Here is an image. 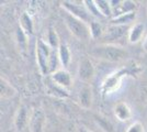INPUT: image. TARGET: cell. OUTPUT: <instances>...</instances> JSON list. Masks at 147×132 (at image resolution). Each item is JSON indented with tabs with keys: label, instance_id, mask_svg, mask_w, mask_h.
I'll list each match as a JSON object with an SVG mask.
<instances>
[{
	"label": "cell",
	"instance_id": "1",
	"mask_svg": "<svg viewBox=\"0 0 147 132\" xmlns=\"http://www.w3.org/2000/svg\"><path fill=\"white\" fill-rule=\"evenodd\" d=\"M58 58V53L56 50L52 49L47 42L43 39H38L36 42V62L40 72L46 75L49 73H54V67H56Z\"/></svg>",
	"mask_w": 147,
	"mask_h": 132
},
{
	"label": "cell",
	"instance_id": "2",
	"mask_svg": "<svg viewBox=\"0 0 147 132\" xmlns=\"http://www.w3.org/2000/svg\"><path fill=\"white\" fill-rule=\"evenodd\" d=\"M93 57L102 60L105 62L117 63L124 61L127 57V52L122 46L117 44H101L98 46H94L90 52Z\"/></svg>",
	"mask_w": 147,
	"mask_h": 132
},
{
	"label": "cell",
	"instance_id": "3",
	"mask_svg": "<svg viewBox=\"0 0 147 132\" xmlns=\"http://www.w3.org/2000/svg\"><path fill=\"white\" fill-rule=\"evenodd\" d=\"M63 18H64V23L66 24L69 32L75 38H77L80 41H87L91 38L90 26H88L86 22L74 17L73 14H70L65 10L63 12Z\"/></svg>",
	"mask_w": 147,
	"mask_h": 132
},
{
	"label": "cell",
	"instance_id": "4",
	"mask_svg": "<svg viewBox=\"0 0 147 132\" xmlns=\"http://www.w3.org/2000/svg\"><path fill=\"white\" fill-rule=\"evenodd\" d=\"M131 73L132 72L129 69V67H126V68L115 72V73L111 74L109 77H107L105 81L102 83V87H101L102 95L107 96V95H111L112 93H114L117 88L120 87L123 77L126 76L127 74H131Z\"/></svg>",
	"mask_w": 147,
	"mask_h": 132
},
{
	"label": "cell",
	"instance_id": "5",
	"mask_svg": "<svg viewBox=\"0 0 147 132\" xmlns=\"http://www.w3.org/2000/svg\"><path fill=\"white\" fill-rule=\"evenodd\" d=\"M61 6L65 11L73 14L74 17H76L78 19L82 20L84 22H87L90 20L91 13L88 11L85 5H80V3L78 5V3L71 2V1H64V2H61Z\"/></svg>",
	"mask_w": 147,
	"mask_h": 132
},
{
	"label": "cell",
	"instance_id": "6",
	"mask_svg": "<svg viewBox=\"0 0 147 132\" xmlns=\"http://www.w3.org/2000/svg\"><path fill=\"white\" fill-rule=\"evenodd\" d=\"M45 113L42 109L35 108L30 113L29 120V128L31 132H43V128L45 125Z\"/></svg>",
	"mask_w": 147,
	"mask_h": 132
},
{
	"label": "cell",
	"instance_id": "7",
	"mask_svg": "<svg viewBox=\"0 0 147 132\" xmlns=\"http://www.w3.org/2000/svg\"><path fill=\"white\" fill-rule=\"evenodd\" d=\"M93 76H94V66L91 60L88 57L82 58L78 66V78L81 82L89 83L92 81Z\"/></svg>",
	"mask_w": 147,
	"mask_h": 132
},
{
	"label": "cell",
	"instance_id": "8",
	"mask_svg": "<svg viewBox=\"0 0 147 132\" xmlns=\"http://www.w3.org/2000/svg\"><path fill=\"white\" fill-rule=\"evenodd\" d=\"M51 82H53L55 85H57L61 88H68L71 86V76L66 69H57L54 73L51 74L49 77Z\"/></svg>",
	"mask_w": 147,
	"mask_h": 132
},
{
	"label": "cell",
	"instance_id": "9",
	"mask_svg": "<svg viewBox=\"0 0 147 132\" xmlns=\"http://www.w3.org/2000/svg\"><path fill=\"white\" fill-rule=\"evenodd\" d=\"M129 29L127 25H110L107 31H104L103 35L105 39H109L110 41H120L123 39L126 34L129 35Z\"/></svg>",
	"mask_w": 147,
	"mask_h": 132
},
{
	"label": "cell",
	"instance_id": "10",
	"mask_svg": "<svg viewBox=\"0 0 147 132\" xmlns=\"http://www.w3.org/2000/svg\"><path fill=\"white\" fill-rule=\"evenodd\" d=\"M117 5H111L112 6V11H113V18L114 17H119L122 14H126V13L135 12L137 5L136 2L133 1H114Z\"/></svg>",
	"mask_w": 147,
	"mask_h": 132
},
{
	"label": "cell",
	"instance_id": "11",
	"mask_svg": "<svg viewBox=\"0 0 147 132\" xmlns=\"http://www.w3.org/2000/svg\"><path fill=\"white\" fill-rule=\"evenodd\" d=\"M30 114H28V109L25 106L21 105L19 107L18 111L14 117V127L18 131H23L26 127L29 126Z\"/></svg>",
	"mask_w": 147,
	"mask_h": 132
},
{
	"label": "cell",
	"instance_id": "12",
	"mask_svg": "<svg viewBox=\"0 0 147 132\" xmlns=\"http://www.w3.org/2000/svg\"><path fill=\"white\" fill-rule=\"evenodd\" d=\"M78 102L84 109H89L92 106V90L88 85H85L78 94Z\"/></svg>",
	"mask_w": 147,
	"mask_h": 132
},
{
	"label": "cell",
	"instance_id": "13",
	"mask_svg": "<svg viewBox=\"0 0 147 132\" xmlns=\"http://www.w3.org/2000/svg\"><path fill=\"white\" fill-rule=\"evenodd\" d=\"M113 110H114V116L120 121H127L132 117V112H131L129 107L127 106V104H125L123 101L117 102Z\"/></svg>",
	"mask_w": 147,
	"mask_h": 132
},
{
	"label": "cell",
	"instance_id": "14",
	"mask_svg": "<svg viewBox=\"0 0 147 132\" xmlns=\"http://www.w3.org/2000/svg\"><path fill=\"white\" fill-rule=\"evenodd\" d=\"M16 95H17V90L14 89V87L3 77H1L0 78V96H1V98L11 99Z\"/></svg>",
	"mask_w": 147,
	"mask_h": 132
},
{
	"label": "cell",
	"instance_id": "15",
	"mask_svg": "<svg viewBox=\"0 0 147 132\" xmlns=\"http://www.w3.org/2000/svg\"><path fill=\"white\" fill-rule=\"evenodd\" d=\"M144 30H145V26L143 23H136L133 28H131L127 35V40L129 43H137L138 41H141L144 34Z\"/></svg>",
	"mask_w": 147,
	"mask_h": 132
},
{
	"label": "cell",
	"instance_id": "16",
	"mask_svg": "<svg viewBox=\"0 0 147 132\" xmlns=\"http://www.w3.org/2000/svg\"><path fill=\"white\" fill-rule=\"evenodd\" d=\"M57 53H58V60L61 61V65L64 67H67L70 63V60H71V53H70L69 47L66 44L61 43L58 50H57Z\"/></svg>",
	"mask_w": 147,
	"mask_h": 132
},
{
	"label": "cell",
	"instance_id": "17",
	"mask_svg": "<svg viewBox=\"0 0 147 132\" xmlns=\"http://www.w3.org/2000/svg\"><path fill=\"white\" fill-rule=\"evenodd\" d=\"M96 6L98 9L99 13L103 17H110L113 16V11H112V6H111V1H107V0H96Z\"/></svg>",
	"mask_w": 147,
	"mask_h": 132
},
{
	"label": "cell",
	"instance_id": "18",
	"mask_svg": "<svg viewBox=\"0 0 147 132\" xmlns=\"http://www.w3.org/2000/svg\"><path fill=\"white\" fill-rule=\"evenodd\" d=\"M20 25L21 30L24 32L25 34H32L33 33V22L31 17L28 13H23L20 18Z\"/></svg>",
	"mask_w": 147,
	"mask_h": 132
},
{
	"label": "cell",
	"instance_id": "19",
	"mask_svg": "<svg viewBox=\"0 0 147 132\" xmlns=\"http://www.w3.org/2000/svg\"><path fill=\"white\" fill-rule=\"evenodd\" d=\"M135 12L132 13H126V14H122V16H119V17H114L111 20V23L115 25H125L132 22L135 19Z\"/></svg>",
	"mask_w": 147,
	"mask_h": 132
},
{
	"label": "cell",
	"instance_id": "20",
	"mask_svg": "<svg viewBox=\"0 0 147 132\" xmlns=\"http://www.w3.org/2000/svg\"><path fill=\"white\" fill-rule=\"evenodd\" d=\"M94 120H96L97 125H98L103 131L113 132V126H112V123H111L110 121H108L105 118L101 117V116H94Z\"/></svg>",
	"mask_w": 147,
	"mask_h": 132
},
{
	"label": "cell",
	"instance_id": "21",
	"mask_svg": "<svg viewBox=\"0 0 147 132\" xmlns=\"http://www.w3.org/2000/svg\"><path fill=\"white\" fill-rule=\"evenodd\" d=\"M47 43L49 44V46L52 47V49H54V50H58V47H59V39H58V35H57V33H56L53 29H49V34H47Z\"/></svg>",
	"mask_w": 147,
	"mask_h": 132
},
{
	"label": "cell",
	"instance_id": "22",
	"mask_svg": "<svg viewBox=\"0 0 147 132\" xmlns=\"http://www.w3.org/2000/svg\"><path fill=\"white\" fill-rule=\"evenodd\" d=\"M90 33H91V38L98 39L101 35H103L104 31L99 22L92 21V22H90Z\"/></svg>",
	"mask_w": 147,
	"mask_h": 132
},
{
	"label": "cell",
	"instance_id": "23",
	"mask_svg": "<svg viewBox=\"0 0 147 132\" xmlns=\"http://www.w3.org/2000/svg\"><path fill=\"white\" fill-rule=\"evenodd\" d=\"M126 132H145V129H144V126L142 125L141 122L136 121V122L132 123V125L127 128Z\"/></svg>",
	"mask_w": 147,
	"mask_h": 132
},
{
	"label": "cell",
	"instance_id": "24",
	"mask_svg": "<svg viewBox=\"0 0 147 132\" xmlns=\"http://www.w3.org/2000/svg\"><path fill=\"white\" fill-rule=\"evenodd\" d=\"M143 50L147 53V38L145 39V40H144V42H143Z\"/></svg>",
	"mask_w": 147,
	"mask_h": 132
},
{
	"label": "cell",
	"instance_id": "25",
	"mask_svg": "<svg viewBox=\"0 0 147 132\" xmlns=\"http://www.w3.org/2000/svg\"><path fill=\"white\" fill-rule=\"evenodd\" d=\"M78 132H91V131L87 130L86 128H79V129H78Z\"/></svg>",
	"mask_w": 147,
	"mask_h": 132
}]
</instances>
